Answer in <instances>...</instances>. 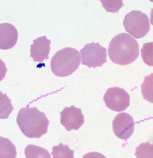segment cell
Masks as SVG:
<instances>
[{"label": "cell", "mask_w": 153, "mask_h": 158, "mask_svg": "<svg viewBox=\"0 0 153 158\" xmlns=\"http://www.w3.org/2000/svg\"><path fill=\"white\" fill-rule=\"evenodd\" d=\"M139 46L136 40L129 34L115 35L109 44L108 53L115 64L125 66L131 64L139 55Z\"/></svg>", "instance_id": "1"}, {"label": "cell", "mask_w": 153, "mask_h": 158, "mask_svg": "<svg viewBox=\"0 0 153 158\" xmlns=\"http://www.w3.org/2000/svg\"><path fill=\"white\" fill-rule=\"evenodd\" d=\"M17 122L23 134L30 138H41L48 132L50 124L45 114L36 107L21 108Z\"/></svg>", "instance_id": "2"}, {"label": "cell", "mask_w": 153, "mask_h": 158, "mask_svg": "<svg viewBox=\"0 0 153 158\" xmlns=\"http://www.w3.org/2000/svg\"><path fill=\"white\" fill-rule=\"evenodd\" d=\"M81 60L80 54L76 49L69 47L62 49L52 58L51 71L58 77L70 76L78 69Z\"/></svg>", "instance_id": "3"}, {"label": "cell", "mask_w": 153, "mask_h": 158, "mask_svg": "<svg viewBox=\"0 0 153 158\" xmlns=\"http://www.w3.org/2000/svg\"><path fill=\"white\" fill-rule=\"evenodd\" d=\"M123 24L126 31L137 39L145 36L150 29L149 18L139 10H133L126 14Z\"/></svg>", "instance_id": "4"}, {"label": "cell", "mask_w": 153, "mask_h": 158, "mask_svg": "<svg viewBox=\"0 0 153 158\" xmlns=\"http://www.w3.org/2000/svg\"><path fill=\"white\" fill-rule=\"evenodd\" d=\"M82 64L89 68L102 67L107 62V50L99 43L86 44L80 52Z\"/></svg>", "instance_id": "5"}, {"label": "cell", "mask_w": 153, "mask_h": 158, "mask_svg": "<svg viewBox=\"0 0 153 158\" xmlns=\"http://www.w3.org/2000/svg\"><path fill=\"white\" fill-rule=\"evenodd\" d=\"M107 107L117 112L124 111L130 105V96L125 89L118 87L109 88L103 97Z\"/></svg>", "instance_id": "6"}, {"label": "cell", "mask_w": 153, "mask_h": 158, "mask_svg": "<svg viewBox=\"0 0 153 158\" xmlns=\"http://www.w3.org/2000/svg\"><path fill=\"white\" fill-rule=\"evenodd\" d=\"M60 123L68 131L78 130L84 123V117L81 109L74 105L66 107L60 112Z\"/></svg>", "instance_id": "7"}, {"label": "cell", "mask_w": 153, "mask_h": 158, "mask_svg": "<svg viewBox=\"0 0 153 158\" xmlns=\"http://www.w3.org/2000/svg\"><path fill=\"white\" fill-rule=\"evenodd\" d=\"M134 120L131 115L125 112L120 113L113 120V131L117 137L126 140L134 132Z\"/></svg>", "instance_id": "8"}, {"label": "cell", "mask_w": 153, "mask_h": 158, "mask_svg": "<svg viewBox=\"0 0 153 158\" xmlns=\"http://www.w3.org/2000/svg\"><path fill=\"white\" fill-rule=\"evenodd\" d=\"M33 42V44L30 46V56L34 62L42 63L45 60H48L51 50V40L46 36H43L34 40Z\"/></svg>", "instance_id": "9"}, {"label": "cell", "mask_w": 153, "mask_h": 158, "mask_svg": "<svg viewBox=\"0 0 153 158\" xmlns=\"http://www.w3.org/2000/svg\"><path fill=\"white\" fill-rule=\"evenodd\" d=\"M0 48L3 50L10 49L17 44L18 34L16 27L9 23L0 24Z\"/></svg>", "instance_id": "10"}, {"label": "cell", "mask_w": 153, "mask_h": 158, "mask_svg": "<svg viewBox=\"0 0 153 158\" xmlns=\"http://www.w3.org/2000/svg\"><path fill=\"white\" fill-rule=\"evenodd\" d=\"M27 158H51V155L45 148L30 144L24 150Z\"/></svg>", "instance_id": "11"}, {"label": "cell", "mask_w": 153, "mask_h": 158, "mask_svg": "<svg viewBox=\"0 0 153 158\" xmlns=\"http://www.w3.org/2000/svg\"><path fill=\"white\" fill-rule=\"evenodd\" d=\"M141 86L143 98L153 104V73L144 77Z\"/></svg>", "instance_id": "12"}, {"label": "cell", "mask_w": 153, "mask_h": 158, "mask_svg": "<svg viewBox=\"0 0 153 158\" xmlns=\"http://www.w3.org/2000/svg\"><path fill=\"white\" fill-rule=\"evenodd\" d=\"M1 158H16L17 151L15 146L8 138L0 137Z\"/></svg>", "instance_id": "13"}, {"label": "cell", "mask_w": 153, "mask_h": 158, "mask_svg": "<svg viewBox=\"0 0 153 158\" xmlns=\"http://www.w3.org/2000/svg\"><path fill=\"white\" fill-rule=\"evenodd\" d=\"M51 154L53 158H74V151L71 150L68 145H64L60 143L58 146H53Z\"/></svg>", "instance_id": "14"}, {"label": "cell", "mask_w": 153, "mask_h": 158, "mask_svg": "<svg viewBox=\"0 0 153 158\" xmlns=\"http://www.w3.org/2000/svg\"><path fill=\"white\" fill-rule=\"evenodd\" d=\"M1 97V112L0 118L6 119L9 118L10 114L11 113L14 108L11 103V100L6 95V94H3L2 92H0Z\"/></svg>", "instance_id": "15"}, {"label": "cell", "mask_w": 153, "mask_h": 158, "mask_svg": "<svg viewBox=\"0 0 153 158\" xmlns=\"http://www.w3.org/2000/svg\"><path fill=\"white\" fill-rule=\"evenodd\" d=\"M141 56L145 63L153 67V42L144 44L141 49Z\"/></svg>", "instance_id": "16"}, {"label": "cell", "mask_w": 153, "mask_h": 158, "mask_svg": "<svg viewBox=\"0 0 153 158\" xmlns=\"http://www.w3.org/2000/svg\"><path fill=\"white\" fill-rule=\"evenodd\" d=\"M135 155L136 158H153V144L149 142L142 143L136 149Z\"/></svg>", "instance_id": "17"}, {"label": "cell", "mask_w": 153, "mask_h": 158, "mask_svg": "<svg viewBox=\"0 0 153 158\" xmlns=\"http://www.w3.org/2000/svg\"><path fill=\"white\" fill-rule=\"evenodd\" d=\"M103 6L108 12H118L124 6L122 1H100Z\"/></svg>", "instance_id": "18"}, {"label": "cell", "mask_w": 153, "mask_h": 158, "mask_svg": "<svg viewBox=\"0 0 153 158\" xmlns=\"http://www.w3.org/2000/svg\"><path fill=\"white\" fill-rule=\"evenodd\" d=\"M150 15V22L151 24L153 26V9H151Z\"/></svg>", "instance_id": "19"}]
</instances>
